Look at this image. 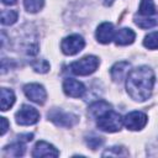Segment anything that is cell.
Listing matches in <instances>:
<instances>
[{"label":"cell","mask_w":158,"mask_h":158,"mask_svg":"<svg viewBox=\"0 0 158 158\" xmlns=\"http://www.w3.org/2000/svg\"><path fill=\"white\" fill-rule=\"evenodd\" d=\"M128 68H130V63L128 62L121 60V62L115 63L110 69L111 79L114 81H121L125 78V75L128 73Z\"/></svg>","instance_id":"obj_13"},{"label":"cell","mask_w":158,"mask_h":158,"mask_svg":"<svg viewBox=\"0 0 158 158\" xmlns=\"http://www.w3.org/2000/svg\"><path fill=\"white\" fill-rule=\"evenodd\" d=\"M122 125H123L122 116L114 110L106 111L105 114L99 116L96 121V126L105 132H117L121 130Z\"/></svg>","instance_id":"obj_2"},{"label":"cell","mask_w":158,"mask_h":158,"mask_svg":"<svg viewBox=\"0 0 158 158\" xmlns=\"http://www.w3.org/2000/svg\"><path fill=\"white\" fill-rule=\"evenodd\" d=\"M156 77L153 70L147 65L133 68L126 77V90L135 101H146L153 90Z\"/></svg>","instance_id":"obj_1"},{"label":"cell","mask_w":158,"mask_h":158,"mask_svg":"<svg viewBox=\"0 0 158 158\" xmlns=\"http://www.w3.org/2000/svg\"><path fill=\"white\" fill-rule=\"evenodd\" d=\"M5 5H14V4H16V1L17 0H1Z\"/></svg>","instance_id":"obj_27"},{"label":"cell","mask_w":158,"mask_h":158,"mask_svg":"<svg viewBox=\"0 0 158 158\" xmlns=\"http://www.w3.org/2000/svg\"><path fill=\"white\" fill-rule=\"evenodd\" d=\"M85 46V41L80 35H70L63 38L60 42V49L67 56H74L79 53Z\"/></svg>","instance_id":"obj_5"},{"label":"cell","mask_w":158,"mask_h":158,"mask_svg":"<svg viewBox=\"0 0 158 158\" xmlns=\"http://www.w3.org/2000/svg\"><path fill=\"white\" fill-rule=\"evenodd\" d=\"M32 137H33V135H32V133L20 135V136H19V141H26V142H28V141H31V139H32Z\"/></svg>","instance_id":"obj_26"},{"label":"cell","mask_w":158,"mask_h":158,"mask_svg":"<svg viewBox=\"0 0 158 158\" xmlns=\"http://www.w3.org/2000/svg\"><path fill=\"white\" fill-rule=\"evenodd\" d=\"M44 5V0H23V6L26 11L35 14L38 12Z\"/></svg>","instance_id":"obj_20"},{"label":"cell","mask_w":158,"mask_h":158,"mask_svg":"<svg viewBox=\"0 0 158 158\" xmlns=\"http://www.w3.org/2000/svg\"><path fill=\"white\" fill-rule=\"evenodd\" d=\"M23 93L25 95L33 102L36 104H44L46 99H47V93L43 88V85L38 84V83H30V84H26L23 86Z\"/></svg>","instance_id":"obj_7"},{"label":"cell","mask_w":158,"mask_h":158,"mask_svg":"<svg viewBox=\"0 0 158 158\" xmlns=\"http://www.w3.org/2000/svg\"><path fill=\"white\" fill-rule=\"evenodd\" d=\"M111 110V105L105 101V100H98V101H94L89 107H88V112L91 117H95L98 118L99 116H101L102 114H105L106 111Z\"/></svg>","instance_id":"obj_14"},{"label":"cell","mask_w":158,"mask_h":158,"mask_svg":"<svg viewBox=\"0 0 158 158\" xmlns=\"http://www.w3.org/2000/svg\"><path fill=\"white\" fill-rule=\"evenodd\" d=\"M99 58L95 56H85L79 60L73 62L69 65L72 73L77 75H89L94 73L99 67Z\"/></svg>","instance_id":"obj_3"},{"label":"cell","mask_w":158,"mask_h":158,"mask_svg":"<svg viewBox=\"0 0 158 158\" xmlns=\"http://www.w3.org/2000/svg\"><path fill=\"white\" fill-rule=\"evenodd\" d=\"M107 156L109 157H127L128 156V152L122 146H114V147L107 148L102 153V157H107Z\"/></svg>","instance_id":"obj_19"},{"label":"cell","mask_w":158,"mask_h":158,"mask_svg":"<svg viewBox=\"0 0 158 158\" xmlns=\"http://www.w3.org/2000/svg\"><path fill=\"white\" fill-rule=\"evenodd\" d=\"M0 121H1V131H0V133H1V136H4L5 132L9 128V122H7L6 117H0Z\"/></svg>","instance_id":"obj_25"},{"label":"cell","mask_w":158,"mask_h":158,"mask_svg":"<svg viewBox=\"0 0 158 158\" xmlns=\"http://www.w3.org/2000/svg\"><path fill=\"white\" fill-rule=\"evenodd\" d=\"M152 149H156V153H153L152 156H158V147L157 148H152Z\"/></svg>","instance_id":"obj_29"},{"label":"cell","mask_w":158,"mask_h":158,"mask_svg":"<svg viewBox=\"0 0 158 158\" xmlns=\"http://www.w3.org/2000/svg\"><path fill=\"white\" fill-rule=\"evenodd\" d=\"M59 156V152L58 149L46 142V141H40L35 144L33 147V151H32V157H37V158H41V157H58Z\"/></svg>","instance_id":"obj_10"},{"label":"cell","mask_w":158,"mask_h":158,"mask_svg":"<svg viewBox=\"0 0 158 158\" xmlns=\"http://www.w3.org/2000/svg\"><path fill=\"white\" fill-rule=\"evenodd\" d=\"M135 23L141 28H152L158 25V17H137L135 16Z\"/></svg>","instance_id":"obj_18"},{"label":"cell","mask_w":158,"mask_h":158,"mask_svg":"<svg viewBox=\"0 0 158 158\" xmlns=\"http://www.w3.org/2000/svg\"><path fill=\"white\" fill-rule=\"evenodd\" d=\"M147 115L141 112V111H132L127 114L123 118V125L126 126L127 130L131 131H138L142 130L146 123H147Z\"/></svg>","instance_id":"obj_8"},{"label":"cell","mask_w":158,"mask_h":158,"mask_svg":"<svg viewBox=\"0 0 158 158\" xmlns=\"http://www.w3.org/2000/svg\"><path fill=\"white\" fill-rule=\"evenodd\" d=\"M138 14L141 16H152L156 14V6L153 0H141Z\"/></svg>","instance_id":"obj_17"},{"label":"cell","mask_w":158,"mask_h":158,"mask_svg":"<svg viewBox=\"0 0 158 158\" xmlns=\"http://www.w3.org/2000/svg\"><path fill=\"white\" fill-rule=\"evenodd\" d=\"M63 91L70 98H81L85 93V86L73 78H67L63 81Z\"/></svg>","instance_id":"obj_9"},{"label":"cell","mask_w":158,"mask_h":158,"mask_svg":"<svg viewBox=\"0 0 158 158\" xmlns=\"http://www.w3.org/2000/svg\"><path fill=\"white\" fill-rule=\"evenodd\" d=\"M143 46L148 49H158V32L148 33L143 40Z\"/></svg>","instance_id":"obj_22"},{"label":"cell","mask_w":158,"mask_h":158,"mask_svg":"<svg viewBox=\"0 0 158 158\" xmlns=\"http://www.w3.org/2000/svg\"><path fill=\"white\" fill-rule=\"evenodd\" d=\"M15 102V94L11 89L2 88L1 89V111L9 110Z\"/></svg>","instance_id":"obj_16"},{"label":"cell","mask_w":158,"mask_h":158,"mask_svg":"<svg viewBox=\"0 0 158 158\" xmlns=\"http://www.w3.org/2000/svg\"><path fill=\"white\" fill-rule=\"evenodd\" d=\"M17 11L15 10H2L1 11V23L2 25H12L17 20Z\"/></svg>","instance_id":"obj_21"},{"label":"cell","mask_w":158,"mask_h":158,"mask_svg":"<svg viewBox=\"0 0 158 158\" xmlns=\"http://www.w3.org/2000/svg\"><path fill=\"white\" fill-rule=\"evenodd\" d=\"M48 118L59 127H72L79 121V117L77 115L65 112L60 109H52L48 112Z\"/></svg>","instance_id":"obj_4"},{"label":"cell","mask_w":158,"mask_h":158,"mask_svg":"<svg viewBox=\"0 0 158 158\" xmlns=\"http://www.w3.org/2000/svg\"><path fill=\"white\" fill-rule=\"evenodd\" d=\"M85 141H86V144L89 146V148H91V149H96L104 143V138L102 137H98V136L86 137Z\"/></svg>","instance_id":"obj_24"},{"label":"cell","mask_w":158,"mask_h":158,"mask_svg":"<svg viewBox=\"0 0 158 158\" xmlns=\"http://www.w3.org/2000/svg\"><path fill=\"white\" fill-rule=\"evenodd\" d=\"M96 40L100 42V43H104V44H107L110 43L114 37H115V28H114V25L111 22H102L96 28Z\"/></svg>","instance_id":"obj_11"},{"label":"cell","mask_w":158,"mask_h":158,"mask_svg":"<svg viewBox=\"0 0 158 158\" xmlns=\"http://www.w3.org/2000/svg\"><path fill=\"white\" fill-rule=\"evenodd\" d=\"M25 151H26V147L22 143V141H20V142L11 143L10 146H6L4 148V154L6 157H21L25 154Z\"/></svg>","instance_id":"obj_15"},{"label":"cell","mask_w":158,"mask_h":158,"mask_svg":"<svg viewBox=\"0 0 158 158\" xmlns=\"http://www.w3.org/2000/svg\"><path fill=\"white\" fill-rule=\"evenodd\" d=\"M32 68L37 73H47L49 70V63L46 59H36L31 62Z\"/></svg>","instance_id":"obj_23"},{"label":"cell","mask_w":158,"mask_h":158,"mask_svg":"<svg viewBox=\"0 0 158 158\" xmlns=\"http://www.w3.org/2000/svg\"><path fill=\"white\" fill-rule=\"evenodd\" d=\"M136 38V33L127 27L120 28L117 32H115V43L117 46H126V44H131Z\"/></svg>","instance_id":"obj_12"},{"label":"cell","mask_w":158,"mask_h":158,"mask_svg":"<svg viewBox=\"0 0 158 158\" xmlns=\"http://www.w3.org/2000/svg\"><path fill=\"white\" fill-rule=\"evenodd\" d=\"M15 120L16 123L21 126L35 125L40 120V112L30 105H22L21 109L15 115Z\"/></svg>","instance_id":"obj_6"},{"label":"cell","mask_w":158,"mask_h":158,"mask_svg":"<svg viewBox=\"0 0 158 158\" xmlns=\"http://www.w3.org/2000/svg\"><path fill=\"white\" fill-rule=\"evenodd\" d=\"M114 1H115V0H102V2H104V5H105V6H110Z\"/></svg>","instance_id":"obj_28"}]
</instances>
